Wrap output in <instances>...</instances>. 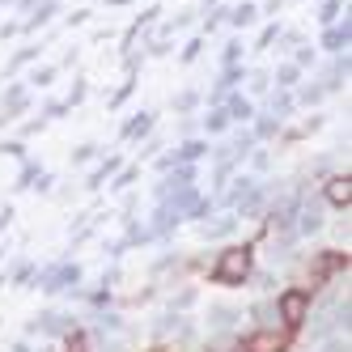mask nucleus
<instances>
[{"mask_svg": "<svg viewBox=\"0 0 352 352\" xmlns=\"http://www.w3.org/2000/svg\"><path fill=\"white\" fill-rule=\"evenodd\" d=\"M246 272H250V250H246V246H230V250L217 259V272H212V276H217L221 285H242Z\"/></svg>", "mask_w": 352, "mask_h": 352, "instance_id": "obj_1", "label": "nucleus"}, {"mask_svg": "<svg viewBox=\"0 0 352 352\" xmlns=\"http://www.w3.org/2000/svg\"><path fill=\"white\" fill-rule=\"evenodd\" d=\"M306 310H310V297L301 293V289H289V293L280 297V314H285L289 327H301V322H306Z\"/></svg>", "mask_w": 352, "mask_h": 352, "instance_id": "obj_2", "label": "nucleus"}, {"mask_svg": "<svg viewBox=\"0 0 352 352\" xmlns=\"http://www.w3.org/2000/svg\"><path fill=\"white\" fill-rule=\"evenodd\" d=\"M327 199H331L336 208H348L352 204V179H348V174H336V179L327 183Z\"/></svg>", "mask_w": 352, "mask_h": 352, "instance_id": "obj_3", "label": "nucleus"}, {"mask_svg": "<svg viewBox=\"0 0 352 352\" xmlns=\"http://www.w3.org/2000/svg\"><path fill=\"white\" fill-rule=\"evenodd\" d=\"M246 352H285V336H272V331H255L246 340Z\"/></svg>", "mask_w": 352, "mask_h": 352, "instance_id": "obj_4", "label": "nucleus"}, {"mask_svg": "<svg viewBox=\"0 0 352 352\" xmlns=\"http://www.w3.org/2000/svg\"><path fill=\"white\" fill-rule=\"evenodd\" d=\"M68 352H85V344H81V340H72V348H68Z\"/></svg>", "mask_w": 352, "mask_h": 352, "instance_id": "obj_5", "label": "nucleus"}]
</instances>
